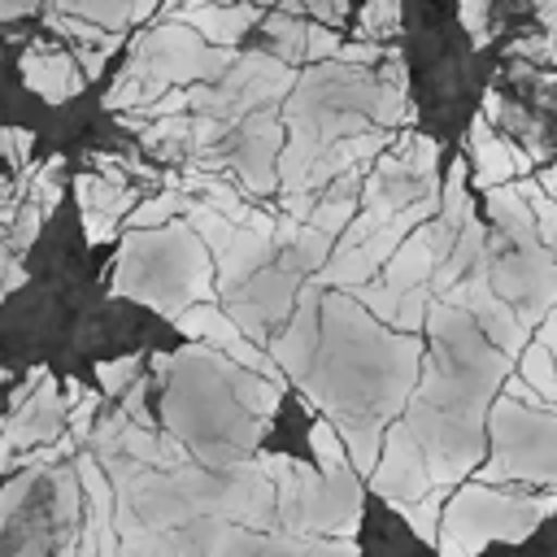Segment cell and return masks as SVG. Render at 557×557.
Masks as SVG:
<instances>
[{
	"mask_svg": "<svg viewBox=\"0 0 557 557\" xmlns=\"http://www.w3.org/2000/svg\"><path fill=\"white\" fill-rule=\"evenodd\" d=\"M370 483L387 505L392 500H418L422 492H431V470H426V457H422L409 422H396L387 431V448H383V461H374Z\"/></svg>",
	"mask_w": 557,
	"mask_h": 557,
	"instance_id": "6da1fadb",
	"label": "cell"
},
{
	"mask_svg": "<svg viewBox=\"0 0 557 557\" xmlns=\"http://www.w3.org/2000/svg\"><path fill=\"white\" fill-rule=\"evenodd\" d=\"M296 322H292V331H283L278 339H274V361L296 379V383H305L309 379V370H313V326H318V305H322V296H318V283H305L300 292H296Z\"/></svg>",
	"mask_w": 557,
	"mask_h": 557,
	"instance_id": "7a4b0ae2",
	"label": "cell"
},
{
	"mask_svg": "<svg viewBox=\"0 0 557 557\" xmlns=\"http://www.w3.org/2000/svg\"><path fill=\"white\" fill-rule=\"evenodd\" d=\"M187 26H196V35H205L209 44H235L257 17L261 9L257 4H226V0H213V4H183L178 13H170Z\"/></svg>",
	"mask_w": 557,
	"mask_h": 557,
	"instance_id": "3957f363",
	"label": "cell"
},
{
	"mask_svg": "<svg viewBox=\"0 0 557 557\" xmlns=\"http://www.w3.org/2000/svg\"><path fill=\"white\" fill-rule=\"evenodd\" d=\"M274 252V235L265 231H252V226H235L231 244L213 257L218 261V278H222V292H235L248 274H257Z\"/></svg>",
	"mask_w": 557,
	"mask_h": 557,
	"instance_id": "277c9868",
	"label": "cell"
},
{
	"mask_svg": "<svg viewBox=\"0 0 557 557\" xmlns=\"http://www.w3.org/2000/svg\"><path fill=\"white\" fill-rule=\"evenodd\" d=\"M431 270H435V248H431L426 222H418V226L396 244V252L387 257L383 283H392L396 292H405V287H413V283H426Z\"/></svg>",
	"mask_w": 557,
	"mask_h": 557,
	"instance_id": "5b68a950",
	"label": "cell"
},
{
	"mask_svg": "<svg viewBox=\"0 0 557 557\" xmlns=\"http://www.w3.org/2000/svg\"><path fill=\"white\" fill-rule=\"evenodd\" d=\"M22 70H26V83L44 96V100H65V96H74L78 87H83V78L87 74H78L74 70V61L70 57H39V52H26V61H22Z\"/></svg>",
	"mask_w": 557,
	"mask_h": 557,
	"instance_id": "8992f818",
	"label": "cell"
},
{
	"mask_svg": "<svg viewBox=\"0 0 557 557\" xmlns=\"http://www.w3.org/2000/svg\"><path fill=\"white\" fill-rule=\"evenodd\" d=\"M470 144H474V187H496L513 178V161H509V139H496L487 131V117H474L470 126Z\"/></svg>",
	"mask_w": 557,
	"mask_h": 557,
	"instance_id": "52a82bcc",
	"label": "cell"
},
{
	"mask_svg": "<svg viewBox=\"0 0 557 557\" xmlns=\"http://www.w3.org/2000/svg\"><path fill=\"white\" fill-rule=\"evenodd\" d=\"M231 392L244 409H252L257 418H270L278 409V396H283V379H270L261 370H248L239 361H231Z\"/></svg>",
	"mask_w": 557,
	"mask_h": 557,
	"instance_id": "ba28073f",
	"label": "cell"
},
{
	"mask_svg": "<svg viewBox=\"0 0 557 557\" xmlns=\"http://www.w3.org/2000/svg\"><path fill=\"white\" fill-rule=\"evenodd\" d=\"M444 492H448V483H431V492H422L418 500H392V509L413 527L418 540L435 544V540H440L435 522H440V513H444Z\"/></svg>",
	"mask_w": 557,
	"mask_h": 557,
	"instance_id": "9c48e42d",
	"label": "cell"
},
{
	"mask_svg": "<svg viewBox=\"0 0 557 557\" xmlns=\"http://www.w3.org/2000/svg\"><path fill=\"white\" fill-rule=\"evenodd\" d=\"M518 366H522V379H527L548 405H557V361H553V352H548V344H544L540 335L522 344Z\"/></svg>",
	"mask_w": 557,
	"mask_h": 557,
	"instance_id": "30bf717a",
	"label": "cell"
},
{
	"mask_svg": "<svg viewBox=\"0 0 557 557\" xmlns=\"http://www.w3.org/2000/svg\"><path fill=\"white\" fill-rule=\"evenodd\" d=\"M440 218H444L453 231H461V222H470V218H474V213H470L466 161H461V157L453 161V170H448V178H444V187H440Z\"/></svg>",
	"mask_w": 557,
	"mask_h": 557,
	"instance_id": "8fae6325",
	"label": "cell"
},
{
	"mask_svg": "<svg viewBox=\"0 0 557 557\" xmlns=\"http://www.w3.org/2000/svg\"><path fill=\"white\" fill-rule=\"evenodd\" d=\"M309 448H313L318 470H326V474L348 470V457H344V435H339V426H335L331 418H313V426H309Z\"/></svg>",
	"mask_w": 557,
	"mask_h": 557,
	"instance_id": "7c38bea8",
	"label": "cell"
},
{
	"mask_svg": "<svg viewBox=\"0 0 557 557\" xmlns=\"http://www.w3.org/2000/svg\"><path fill=\"white\" fill-rule=\"evenodd\" d=\"M196 200L183 191V187H165L161 196H152V200H144L139 209H131L126 213V226H161L165 218H174L178 209H191Z\"/></svg>",
	"mask_w": 557,
	"mask_h": 557,
	"instance_id": "4fadbf2b",
	"label": "cell"
},
{
	"mask_svg": "<svg viewBox=\"0 0 557 557\" xmlns=\"http://www.w3.org/2000/svg\"><path fill=\"white\" fill-rule=\"evenodd\" d=\"M426 313H431V283H413L400 292V305L392 313V326L396 331H422L426 326Z\"/></svg>",
	"mask_w": 557,
	"mask_h": 557,
	"instance_id": "5bb4252c",
	"label": "cell"
},
{
	"mask_svg": "<svg viewBox=\"0 0 557 557\" xmlns=\"http://www.w3.org/2000/svg\"><path fill=\"white\" fill-rule=\"evenodd\" d=\"M57 9L83 13V17H91V22H109V26L131 22V4H126V0H57Z\"/></svg>",
	"mask_w": 557,
	"mask_h": 557,
	"instance_id": "9a60e30c",
	"label": "cell"
},
{
	"mask_svg": "<svg viewBox=\"0 0 557 557\" xmlns=\"http://www.w3.org/2000/svg\"><path fill=\"white\" fill-rule=\"evenodd\" d=\"M135 370H139V357H117V361H100V366H96V379H100L104 396H122V392L131 387Z\"/></svg>",
	"mask_w": 557,
	"mask_h": 557,
	"instance_id": "2e32d148",
	"label": "cell"
},
{
	"mask_svg": "<svg viewBox=\"0 0 557 557\" xmlns=\"http://www.w3.org/2000/svg\"><path fill=\"white\" fill-rule=\"evenodd\" d=\"M348 213H352V191H348V196H326V200L309 213V222L322 226L326 235H335L339 226H348Z\"/></svg>",
	"mask_w": 557,
	"mask_h": 557,
	"instance_id": "e0dca14e",
	"label": "cell"
},
{
	"mask_svg": "<svg viewBox=\"0 0 557 557\" xmlns=\"http://www.w3.org/2000/svg\"><path fill=\"white\" fill-rule=\"evenodd\" d=\"M357 300L370 309V313H379L383 322H392V313H396V305H400V292L392 287V283H383V287H370V283H357Z\"/></svg>",
	"mask_w": 557,
	"mask_h": 557,
	"instance_id": "ac0fdd59",
	"label": "cell"
},
{
	"mask_svg": "<svg viewBox=\"0 0 557 557\" xmlns=\"http://www.w3.org/2000/svg\"><path fill=\"white\" fill-rule=\"evenodd\" d=\"M396 26V0H370V9H366V17H361V35L366 39H379L383 30H392Z\"/></svg>",
	"mask_w": 557,
	"mask_h": 557,
	"instance_id": "d6986e66",
	"label": "cell"
},
{
	"mask_svg": "<svg viewBox=\"0 0 557 557\" xmlns=\"http://www.w3.org/2000/svg\"><path fill=\"white\" fill-rule=\"evenodd\" d=\"M339 52V35L331 26H305V57L309 61H322V57H335Z\"/></svg>",
	"mask_w": 557,
	"mask_h": 557,
	"instance_id": "ffe728a7",
	"label": "cell"
},
{
	"mask_svg": "<svg viewBox=\"0 0 557 557\" xmlns=\"http://www.w3.org/2000/svg\"><path fill=\"white\" fill-rule=\"evenodd\" d=\"M461 26L470 30L474 48L487 44V0H461Z\"/></svg>",
	"mask_w": 557,
	"mask_h": 557,
	"instance_id": "44dd1931",
	"label": "cell"
},
{
	"mask_svg": "<svg viewBox=\"0 0 557 557\" xmlns=\"http://www.w3.org/2000/svg\"><path fill=\"white\" fill-rule=\"evenodd\" d=\"M39 213H44V209H39L35 200L17 209V218H13V231H17V248H30V239L39 235Z\"/></svg>",
	"mask_w": 557,
	"mask_h": 557,
	"instance_id": "7402d4cb",
	"label": "cell"
},
{
	"mask_svg": "<svg viewBox=\"0 0 557 557\" xmlns=\"http://www.w3.org/2000/svg\"><path fill=\"white\" fill-rule=\"evenodd\" d=\"M83 231L91 244H104L113 235V213H100V209H83Z\"/></svg>",
	"mask_w": 557,
	"mask_h": 557,
	"instance_id": "603a6c76",
	"label": "cell"
},
{
	"mask_svg": "<svg viewBox=\"0 0 557 557\" xmlns=\"http://www.w3.org/2000/svg\"><path fill=\"white\" fill-rule=\"evenodd\" d=\"M505 396H513L518 405H535V409H540V405H548V400H544V396H540L522 374H505Z\"/></svg>",
	"mask_w": 557,
	"mask_h": 557,
	"instance_id": "cb8c5ba5",
	"label": "cell"
},
{
	"mask_svg": "<svg viewBox=\"0 0 557 557\" xmlns=\"http://www.w3.org/2000/svg\"><path fill=\"white\" fill-rule=\"evenodd\" d=\"M335 57L348 61V65H370V61H379V48L374 44H339Z\"/></svg>",
	"mask_w": 557,
	"mask_h": 557,
	"instance_id": "d4e9b609",
	"label": "cell"
},
{
	"mask_svg": "<svg viewBox=\"0 0 557 557\" xmlns=\"http://www.w3.org/2000/svg\"><path fill=\"white\" fill-rule=\"evenodd\" d=\"M540 339L548 344V352H553V361H557V305L540 318Z\"/></svg>",
	"mask_w": 557,
	"mask_h": 557,
	"instance_id": "484cf974",
	"label": "cell"
},
{
	"mask_svg": "<svg viewBox=\"0 0 557 557\" xmlns=\"http://www.w3.org/2000/svg\"><path fill=\"white\" fill-rule=\"evenodd\" d=\"M157 9V0H131V22H139V17H148Z\"/></svg>",
	"mask_w": 557,
	"mask_h": 557,
	"instance_id": "4316f807",
	"label": "cell"
},
{
	"mask_svg": "<svg viewBox=\"0 0 557 557\" xmlns=\"http://www.w3.org/2000/svg\"><path fill=\"white\" fill-rule=\"evenodd\" d=\"M483 117H500V96L496 91L483 96Z\"/></svg>",
	"mask_w": 557,
	"mask_h": 557,
	"instance_id": "83f0119b",
	"label": "cell"
}]
</instances>
